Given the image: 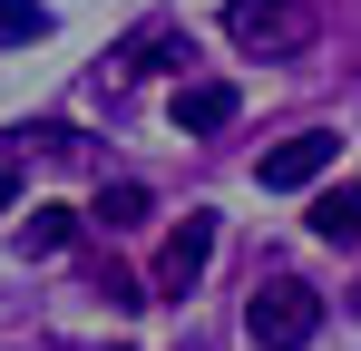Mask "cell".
<instances>
[{"instance_id":"1","label":"cell","mask_w":361,"mask_h":351,"mask_svg":"<svg viewBox=\"0 0 361 351\" xmlns=\"http://www.w3.org/2000/svg\"><path fill=\"white\" fill-rule=\"evenodd\" d=\"M244 332L264 351H302L312 332H322V292L293 283V273H274V283H254V302H244Z\"/></svg>"},{"instance_id":"2","label":"cell","mask_w":361,"mask_h":351,"mask_svg":"<svg viewBox=\"0 0 361 351\" xmlns=\"http://www.w3.org/2000/svg\"><path fill=\"white\" fill-rule=\"evenodd\" d=\"M225 39L254 58H293L312 49V0H225Z\"/></svg>"},{"instance_id":"3","label":"cell","mask_w":361,"mask_h":351,"mask_svg":"<svg viewBox=\"0 0 361 351\" xmlns=\"http://www.w3.org/2000/svg\"><path fill=\"white\" fill-rule=\"evenodd\" d=\"M332 166H342V137L332 127H302L283 147H264V185H322Z\"/></svg>"},{"instance_id":"4","label":"cell","mask_w":361,"mask_h":351,"mask_svg":"<svg viewBox=\"0 0 361 351\" xmlns=\"http://www.w3.org/2000/svg\"><path fill=\"white\" fill-rule=\"evenodd\" d=\"M215 264V215H185L166 234V254H157V292H195V273Z\"/></svg>"},{"instance_id":"5","label":"cell","mask_w":361,"mask_h":351,"mask_svg":"<svg viewBox=\"0 0 361 351\" xmlns=\"http://www.w3.org/2000/svg\"><path fill=\"white\" fill-rule=\"evenodd\" d=\"M244 98L225 88V78H185L176 88V137H215V127H235Z\"/></svg>"},{"instance_id":"6","label":"cell","mask_w":361,"mask_h":351,"mask_svg":"<svg viewBox=\"0 0 361 351\" xmlns=\"http://www.w3.org/2000/svg\"><path fill=\"white\" fill-rule=\"evenodd\" d=\"M312 234H322V244H342V254L361 244V185H352V176L312 195Z\"/></svg>"},{"instance_id":"7","label":"cell","mask_w":361,"mask_h":351,"mask_svg":"<svg viewBox=\"0 0 361 351\" xmlns=\"http://www.w3.org/2000/svg\"><path fill=\"white\" fill-rule=\"evenodd\" d=\"M68 234H78L68 205H30V254H68Z\"/></svg>"},{"instance_id":"8","label":"cell","mask_w":361,"mask_h":351,"mask_svg":"<svg viewBox=\"0 0 361 351\" xmlns=\"http://www.w3.org/2000/svg\"><path fill=\"white\" fill-rule=\"evenodd\" d=\"M20 39H49V10L39 0H0V49H20Z\"/></svg>"},{"instance_id":"9","label":"cell","mask_w":361,"mask_h":351,"mask_svg":"<svg viewBox=\"0 0 361 351\" xmlns=\"http://www.w3.org/2000/svg\"><path fill=\"white\" fill-rule=\"evenodd\" d=\"M98 215H108V234L147 225V185H108V195H98Z\"/></svg>"},{"instance_id":"10","label":"cell","mask_w":361,"mask_h":351,"mask_svg":"<svg viewBox=\"0 0 361 351\" xmlns=\"http://www.w3.org/2000/svg\"><path fill=\"white\" fill-rule=\"evenodd\" d=\"M10 185H20V176H10V166H0V205H10Z\"/></svg>"}]
</instances>
